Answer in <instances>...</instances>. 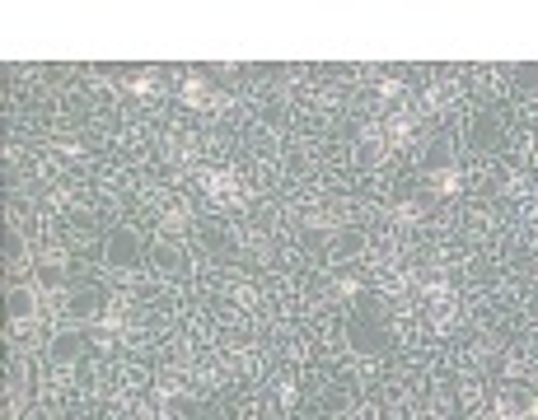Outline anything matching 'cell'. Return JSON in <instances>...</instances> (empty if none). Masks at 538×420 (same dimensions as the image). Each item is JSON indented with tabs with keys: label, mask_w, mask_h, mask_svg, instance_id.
<instances>
[{
	"label": "cell",
	"mask_w": 538,
	"mask_h": 420,
	"mask_svg": "<svg viewBox=\"0 0 538 420\" xmlns=\"http://www.w3.org/2000/svg\"><path fill=\"white\" fill-rule=\"evenodd\" d=\"M459 182H464V173H459L454 164L430 168V173H426V187L435 191V196H454V191H459Z\"/></svg>",
	"instance_id": "1"
}]
</instances>
